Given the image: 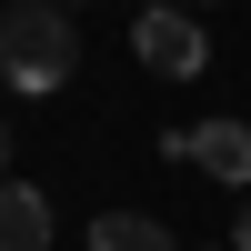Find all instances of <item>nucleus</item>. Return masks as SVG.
I'll use <instances>...</instances> for the list:
<instances>
[{"instance_id":"20e7f679","label":"nucleus","mask_w":251,"mask_h":251,"mask_svg":"<svg viewBox=\"0 0 251 251\" xmlns=\"http://www.w3.org/2000/svg\"><path fill=\"white\" fill-rule=\"evenodd\" d=\"M0 251H50V201H40V181H0Z\"/></svg>"},{"instance_id":"f03ea898","label":"nucleus","mask_w":251,"mask_h":251,"mask_svg":"<svg viewBox=\"0 0 251 251\" xmlns=\"http://www.w3.org/2000/svg\"><path fill=\"white\" fill-rule=\"evenodd\" d=\"M131 50L151 60L161 80H191V71H211V40H201V20L181 10V0H161V10H141V30H131Z\"/></svg>"},{"instance_id":"f257e3e1","label":"nucleus","mask_w":251,"mask_h":251,"mask_svg":"<svg viewBox=\"0 0 251 251\" xmlns=\"http://www.w3.org/2000/svg\"><path fill=\"white\" fill-rule=\"evenodd\" d=\"M80 71V20H71V0H10L0 10V80L10 91H60V80Z\"/></svg>"},{"instance_id":"423d86ee","label":"nucleus","mask_w":251,"mask_h":251,"mask_svg":"<svg viewBox=\"0 0 251 251\" xmlns=\"http://www.w3.org/2000/svg\"><path fill=\"white\" fill-rule=\"evenodd\" d=\"M231 251H251V191H241V221H231Z\"/></svg>"},{"instance_id":"9d476101","label":"nucleus","mask_w":251,"mask_h":251,"mask_svg":"<svg viewBox=\"0 0 251 251\" xmlns=\"http://www.w3.org/2000/svg\"><path fill=\"white\" fill-rule=\"evenodd\" d=\"M71 10H80V0H71Z\"/></svg>"},{"instance_id":"39448f33","label":"nucleus","mask_w":251,"mask_h":251,"mask_svg":"<svg viewBox=\"0 0 251 251\" xmlns=\"http://www.w3.org/2000/svg\"><path fill=\"white\" fill-rule=\"evenodd\" d=\"M91 251H171V231H161L151 211H100L91 221Z\"/></svg>"},{"instance_id":"1a4fd4ad","label":"nucleus","mask_w":251,"mask_h":251,"mask_svg":"<svg viewBox=\"0 0 251 251\" xmlns=\"http://www.w3.org/2000/svg\"><path fill=\"white\" fill-rule=\"evenodd\" d=\"M0 10H10V0H0Z\"/></svg>"},{"instance_id":"7ed1b4c3","label":"nucleus","mask_w":251,"mask_h":251,"mask_svg":"<svg viewBox=\"0 0 251 251\" xmlns=\"http://www.w3.org/2000/svg\"><path fill=\"white\" fill-rule=\"evenodd\" d=\"M171 151L201 161L211 181H231V191H251V121H201V131H181Z\"/></svg>"},{"instance_id":"0eeeda50","label":"nucleus","mask_w":251,"mask_h":251,"mask_svg":"<svg viewBox=\"0 0 251 251\" xmlns=\"http://www.w3.org/2000/svg\"><path fill=\"white\" fill-rule=\"evenodd\" d=\"M0 181H10V121H0Z\"/></svg>"},{"instance_id":"6e6552de","label":"nucleus","mask_w":251,"mask_h":251,"mask_svg":"<svg viewBox=\"0 0 251 251\" xmlns=\"http://www.w3.org/2000/svg\"><path fill=\"white\" fill-rule=\"evenodd\" d=\"M181 10H201V0H181Z\"/></svg>"}]
</instances>
